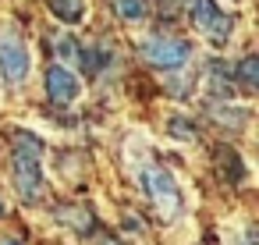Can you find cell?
<instances>
[{
    "label": "cell",
    "mask_w": 259,
    "mask_h": 245,
    "mask_svg": "<svg viewBox=\"0 0 259 245\" xmlns=\"http://www.w3.org/2000/svg\"><path fill=\"white\" fill-rule=\"evenodd\" d=\"M231 245H255V227H252V224H245V227H241V234H238Z\"/></svg>",
    "instance_id": "7c38bea8"
},
{
    "label": "cell",
    "mask_w": 259,
    "mask_h": 245,
    "mask_svg": "<svg viewBox=\"0 0 259 245\" xmlns=\"http://www.w3.org/2000/svg\"><path fill=\"white\" fill-rule=\"evenodd\" d=\"M0 217H4V199H0Z\"/></svg>",
    "instance_id": "9a60e30c"
},
{
    "label": "cell",
    "mask_w": 259,
    "mask_h": 245,
    "mask_svg": "<svg viewBox=\"0 0 259 245\" xmlns=\"http://www.w3.org/2000/svg\"><path fill=\"white\" fill-rule=\"evenodd\" d=\"M47 96L57 103V107H71L78 96H82V82H78V75L68 68V64H54V68H47Z\"/></svg>",
    "instance_id": "8992f818"
},
{
    "label": "cell",
    "mask_w": 259,
    "mask_h": 245,
    "mask_svg": "<svg viewBox=\"0 0 259 245\" xmlns=\"http://www.w3.org/2000/svg\"><path fill=\"white\" fill-rule=\"evenodd\" d=\"M0 245H22V241H15V238H4V241H0Z\"/></svg>",
    "instance_id": "4fadbf2b"
},
{
    "label": "cell",
    "mask_w": 259,
    "mask_h": 245,
    "mask_svg": "<svg viewBox=\"0 0 259 245\" xmlns=\"http://www.w3.org/2000/svg\"><path fill=\"white\" fill-rule=\"evenodd\" d=\"M167 4H185V0H167Z\"/></svg>",
    "instance_id": "5bb4252c"
},
{
    "label": "cell",
    "mask_w": 259,
    "mask_h": 245,
    "mask_svg": "<svg viewBox=\"0 0 259 245\" xmlns=\"http://www.w3.org/2000/svg\"><path fill=\"white\" fill-rule=\"evenodd\" d=\"M29 68H32V57H29V47H25L22 32L15 25H4L0 29V78L8 86H22Z\"/></svg>",
    "instance_id": "277c9868"
},
{
    "label": "cell",
    "mask_w": 259,
    "mask_h": 245,
    "mask_svg": "<svg viewBox=\"0 0 259 245\" xmlns=\"http://www.w3.org/2000/svg\"><path fill=\"white\" fill-rule=\"evenodd\" d=\"M78 61L85 64V71H89V75H100L103 68H110L114 54H110V50H103V47H89V50H78Z\"/></svg>",
    "instance_id": "9c48e42d"
},
{
    "label": "cell",
    "mask_w": 259,
    "mask_h": 245,
    "mask_svg": "<svg viewBox=\"0 0 259 245\" xmlns=\"http://www.w3.org/2000/svg\"><path fill=\"white\" fill-rule=\"evenodd\" d=\"M54 50H57L61 64H68V68H71V64L78 61V47H75V39H71V36H61V39L54 43Z\"/></svg>",
    "instance_id": "8fae6325"
},
{
    "label": "cell",
    "mask_w": 259,
    "mask_h": 245,
    "mask_svg": "<svg viewBox=\"0 0 259 245\" xmlns=\"http://www.w3.org/2000/svg\"><path fill=\"white\" fill-rule=\"evenodd\" d=\"M185 4H188V18H192L195 32L206 43H213V47H227L231 43L234 18L217 8V0H185Z\"/></svg>",
    "instance_id": "3957f363"
},
{
    "label": "cell",
    "mask_w": 259,
    "mask_h": 245,
    "mask_svg": "<svg viewBox=\"0 0 259 245\" xmlns=\"http://www.w3.org/2000/svg\"><path fill=\"white\" fill-rule=\"evenodd\" d=\"M114 15L124 22H146L149 18V0H114Z\"/></svg>",
    "instance_id": "ba28073f"
},
{
    "label": "cell",
    "mask_w": 259,
    "mask_h": 245,
    "mask_svg": "<svg viewBox=\"0 0 259 245\" xmlns=\"http://www.w3.org/2000/svg\"><path fill=\"white\" fill-rule=\"evenodd\" d=\"M11 178L22 202L32 206L43 199V142L32 132H15L11 139Z\"/></svg>",
    "instance_id": "6da1fadb"
},
{
    "label": "cell",
    "mask_w": 259,
    "mask_h": 245,
    "mask_svg": "<svg viewBox=\"0 0 259 245\" xmlns=\"http://www.w3.org/2000/svg\"><path fill=\"white\" fill-rule=\"evenodd\" d=\"M50 11L64 25H78L85 18V0H50Z\"/></svg>",
    "instance_id": "52a82bcc"
},
{
    "label": "cell",
    "mask_w": 259,
    "mask_h": 245,
    "mask_svg": "<svg viewBox=\"0 0 259 245\" xmlns=\"http://www.w3.org/2000/svg\"><path fill=\"white\" fill-rule=\"evenodd\" d=\"M139 185H142V192L149 195V202L156 206V213L160 217H178L181 213V206H185V199H181V185H178V178L167 171V167H160V164H146L142 171H139Z\"/></svg>",
    "instance_id": "7a4b0ae2"
},
{
    "label": "cell",
    "mask_w": 259,
    "mask_h": 245,
    "mask_svg": "<svg viewBox=\"0 0 259 245\" xmlns=\"http://www.w3.org/2000/svg\"><path fill=\"white\" fill-rule=\"evenodd\" d=\"M142 57H146V64H153L160 71H181L192 61V43L178 39V36H153L142 43Z\"/></svg>",
    "instance_id": "5b68a950"
},
{
    "label": "cell",
    "mask_w": 259,
    "mask_h": 245,
    "mask_svg": "<svg viewBox=\"0 0 259 245\" xmlns=\"http://www.w3.org/2000/svg\"><path fill=\"white\" fill-rule=\"evenodd\" d=\"M234 75H238V82L252 93V89L259 86V61H255V57H245V61L234 68Z\"/></svg>",
    "instance_id": "30bf717a"
}]
</instances>
